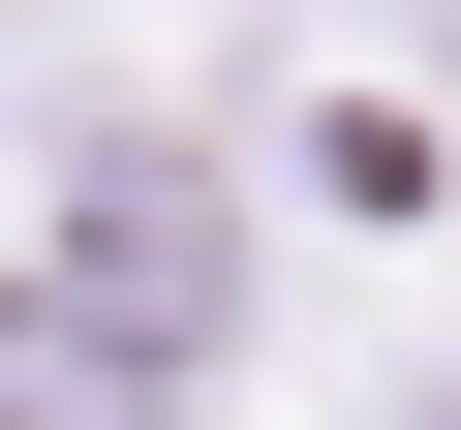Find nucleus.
I'll return each mask as SVG.
<instances>
[{
    "label": "nucleus",
    "mask_w": 461,
    "mask_h": 430,
    "mask_svg": "<svg viewBox=\"0 0 461 430\" xmlns=\"http://www.w3.org/2000/svg\"><path fill=\"white\" fill-rule=\"evenodd\" d=\"M430 31H461V0H430Z\"/></svg>",
    "instance_id": "3"
},
{
    "label": "nucleus",
    "mask_w": 461,
    "mask_h": 430,
    "mask_svg": "<svg viewBox=\"0 0 461 430\" xmlns=\"http://www.w3.org/2000/svg\"><path fill=\"white\" fill-rule=\"evenodd\" d=\"M0 430H185V369H123L62 277H0Z\"/></svg>",
    "instance_id": "2"
},
{
    "label": "nucleus",
    "mask_w": 461,
    "mask_h": 430,
    "mask_svg": "<svg viewBox=\"0 0 461 430\" xmlns=\"http://www.w3.org/2000/svg\"><path fill=\"white\" fill-rule=\"evenodd\" d=\"M62 308L123 369H215V338H247V184H215L185 123H93L62 154Z\"/></svg>",
    "instance_id": "1"
}]
</instances>
